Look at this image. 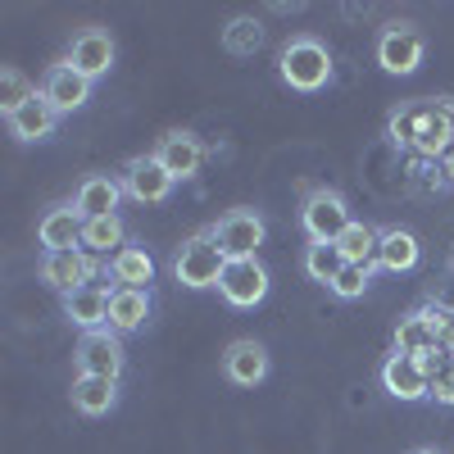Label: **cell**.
Masks as SVG:
<instances>
[{
  "label": "cell",
  "instance_id": "19",
  "mask_svg": "<svg viewBox=\"0 0 454 454\" xmlns=\"http://www.w3.org/2000/svg\"><path fill=\"white\" fill-rule=\"evenodd\" d=\"M155 160L182 182V177H196V173H200V164H205V145H200L192 132H168V137L160 141V150H155Z\"/></svg>",
  "mask_w": 454,
  "mask_h": 454
},
{
  "label": "cell",
  "instance_id": "15",
  "mask_svg": "<svg viewBox=\"0 0 454 454\" xmlns=\"http://www.w3.org/2000/svg\"><path fill=\"white\" fill-rule=\"evenodd\" d=\"M223 377L232 387H259L269 377V350L259 340H232L223 350Z\"/></svg>",
  "mask_w": 454,
  "mask_h": 454
},
{
  "label": "cell",
  "instance_id": "23",
  "mask_svg": "<svg viewBox=\"0 0 454 454\" xmlns=\"http://www.w3.org/2000/svg\"><path fill=\"white\" fill-rule=\"evenodd\" d=\"M68 395H73V409L78 413L100 419V413H109L114 404H119V382H109V377H78Z\"/></svg>",
  "mask_w": 454,
  "mask_h": 454
},
{
  "label": "cell",
  "instance_id": "34",
  "mask_svg": "<svg viewBox=\"0 0 454 454\" xmlns=\"http://www.w3.org/2000/svg\"><path fill=\"white\" fill-rule=\"evenodd\" d=\"M441 168H445V177H450V186H454V150H450V155L441 160Z\"/></svg>",
  "mask_w": 454,
  "mask_h": 454
},
{
  "label": "cell",
  "instance_id": "13",
  "mask_svg": "<svg viewBox=\"0 0 454 454\" xmlns=\"http://www.w3.org/2000/svg\"><path fill=\"white\" fill-rule=\"evenodd\" d=\"M109 295H114V286H105V282L68 291V295H64V318H68L73 327H82V332L109 327Z\"/></svg>",
  "mask_w": 454,
  "mask_h": 454
},
{
  "label": "cell",
  "instance_id": "28",
  "mask_svg": "<svg viewBox=\"0 0 454 454\" xmlns=\"http://www.w3.org/2000/svg\"><path fill=\"white\" fill-rule=\"evenodd\" d=\"M340 269H346V254H340V246H318V241H309V250H305V273H309L314 282L332 286Z\"/></svg>",
  "mask_w": 454,
  "mask_h": 454
},
{
  "label": "cell",
  "instance_id": "14",
  "mask_svg": "<svg viewBox=\"0 0 454 454\" xmlns=\"http://www.w3.org/2000/svg\"><path fill=\"white\" fill-rule=\"evenodd\" d=\"M123 182L119 177H109V173H91V177H82V186H78V196H73V209H78L82 218H114L119 214V205H123Z\"/></svg>",
  "mask_w": 454,
  "mask_h": 454
},
{
  "label": "cell",
  "instance_id": "33",
  "mask_svg": "<svg viewBox=\"0 0 454 454\" xmlns=\"http://www.w3.org/2000/svg\"><path fill=\"white\" fill-rule=\"evenodd\" d=\"M432 400L454 409V368H445V372H436V377H432Z\"/></svg>",
  "mask_w": 454,
  "mask_h": 454
},
{
  "label": "cell",
  "instance_id": "35",
  "mask_svg": "<svg viewBox=\"0 0 454 454\" xmlns=\"http://www.w3.org/2000/svg\"><path fill=\"white\" fill-rule=\"evenodd\" d=\"M413 454H436V450H413Z\"/></svg>",
  "mask_w": 454,
  "mask_h": 454
},
{
  "label": "cell",
  "instance_id": "3",
  "mask_svg": "<svg viewBox=\"0 0 454 454\" xmlns=\"http://www.w3.org/2000/svg\"><path fill=\"white\" fill-rule=\"evenodd\" d=\"M223 269H227V254L214 246L209 232H196V237H186L177 259H173V273L182 286H192V291H205V286H218L223 282Z\"/></svg>",
  "mask_w": 454,
  "mask_h": 454
},
{
  "label": "cell",
  "instance_id": "8",
  "mask_svg": "<svg viewBox=\"0 0 454 454\" xmlns=\"http://www.w3.org/2000/svg\"><path fill=\"white\" fill-rule=\"evenodd\" d=\"M423 55H427V42H423V32L409 27V23H391L382 36H377V64H382L387 73H395V78L419 68Z\"/></svg>",
  "mask_w": 454,
  "mask_h": 454
},
{
  "label": "cell",
  "instance_id": "7",
  "mask_svg": "<svg viewBox=\"0 0 454 454\" xmlns=\"http://www.w3.org/2000/svg\"><path fill=\"white\" fill-rule=\"evenodd\" d=\"M73 359H78V377H109V382H119V377H123V364H128L119 332H109V327L82 332Z\"/></svg>",
  "mask_w": 454,
  "mask_h": 454
},
{
  "label": "cell",
  "instance_id": "5",
  "mask_svg": "<svg viewBox=\"0 0 454 454\" xmlns=\"http://www.w3.org/2000/svg\"><path fill=\"white\" fill-rule=\"evenodd\" d=\"M42 282L59 295L78 291V286H96L105 282V263L87 250H55V254H42Z\"/></svg>",
  "mask_w": 454,
  "mask_h": 454
},
{
  "label": "cell",
  "instance_id": "22",
  "mask_svg": "<svg viewBox=\"0 0 454 454\" xmlns=\"http://www.w3.org/2000/svg\"><path fill=\"white\" fill-rule=\"evenodd\" d=\"M419 263V237L404 227H382V246H377V269L387 273H409Z\"/></svg>",
  "mask_w": 454,
  "mask_h": 454
},
{
  "label": "cell",
  "instance_id": "25",
  "mask_svg": "<svg viewBox=\"0 0 454 454\" xmlns=\"http://www.w3.org/2000/svg\"><path fill=\"white\" fill-rule=\"evenodd\" d=\"M432 346H441V340H436V327H432V318L423 309H413L409 318H400V327H395V355H413V359H419Z\"/></svg>",
  "mask_w": 454,
  "mask_h": 454
},
{
  "label": "cell",
  "instance_id": "9",
  "mask_svg": "<svg viewBox=\"0 0 454 454\" xmlns=\"http://www.w3.org/2000/svg\"><path fill=\"white\" fill-rule=\"evenodd\" d=\"M218 291L232 309H254L259 300L269 295V269H263L259 259H227Z\"/></svg>",
  "mask_w": 454,
  "mask_h": 454
},
{
  "label": "cell",
  "instance_id": "6",
  "mask_svg": "<svg viewBox=\"0 0 454 454\" xmlns=\"http://www.w3.org/2000/svg\"><path fill=\"white\" fill-rule=\"evenodd\" d=\"M263 218L254 214V209H227L214 227H209V237H214V246L227 254V259H254V250L263 246Z\"/></svg>",
  "mask_w": 454,
  "mask_h": 454
},
{
  "label": "cell",
  "instance_id": "18",
  "mask_svg": "<svg viewBox=\"0 0 454 454\" xmlns=\"http://www.w3.org/2000/svg\"><path fill=\"white\" fill-rule=\"evenodd\" d=\"M82 232H87V218L73 209V205H59L42 218V227H36V237H42L46 254L55 250H82Z\"/></svg>",
  "mask_w": 454,
  "mask_h": 454
},
{
  "label": "cell",
  "instance_id": "32",
  "mask_svg": "<svg viewBox=\"0 0 454 454\" xmlns=\"http://www.w3.org/2000/svg\"><path fill=\"white\" fill-rule=\"evenodd\" d=\"M419 364H423V372H427V377H436V372L454 368V355H450L445 346H432V350H423V355H419Z\"/></svg>",
  "mask_w": 454,
  "mask_h": 454
},
{
  "label": "cell",
  "instance_id": "10",
  "mask_svg": "<svg viewBox=\"0 0 454 454\" xmlns=\"http://www.w3.org/2000/svg\"><path fill=\"white\" fill-rule=\"evenodd\" d=\"M173 186H177V177H173L155 155H137V160L128 164V173H123V192H128L132 200H141V205H160V200H168V196H173Z\"/></svg>",
  "mask_w": 454,
  "mask_h": 454
},
{
  "label": "cell",
  "instance_id": "21",
  "mask_svg": "<svg viewBox=\"0 0 454 454\" xmlns=\"http://www.w3.org/2000/svg\"><path fill=\"white\" fill-rule=\"evenodd\" d=\"M150 323V291L114 286L109 295V332H137Z\"/></svg>",
  "mask_w": 454,
  "mask_h": 454
},
{
  "label": "cell",
  "instance_id": "4",
  "mask_svg": "<svg viewBox=\"0 0 454 454\" xmlns=\"http://www.w3.org/2000/svg\"><path fill=\"white\" fill-rule=\"evenodd\" d=\"M350 205L346 196H336L327 192V186H318V192L305 196V209H300V227H305V237L318 241V246H336L340 237H346V227H350Z\"/></svg>",
  "mask_w": 454,
  "mask_h": 454
},
{
  "label": "cell",
  "instance_id": "24",
  "mask_svg": "<svg viewBox=\"0 0 454 454\" xmlns=\"http://www.w3.org/2000/svg\"><path fill=\"white\" fill-rule=\"evenodd\" d=\"M128 246V227H123V218L119 214H114V218H87V232H82V250L87 254H119Z\"/></svg>",
  "mask_w": 454,
  "mask_h": 454
},
{
  "label": "cell",
  "instance_id": "27",
  "mask_svg": "<svg viewBox=\"0 0 454 454\" xmlns=\"http://www.w3.org/2000/svg\"><path fill=\"white\" fill-rule=\"evenodd\" d=\"M263 46V27H259V19H232L223 27V51L227 55H237V59H250L254 51Z\"/></svg>",
  "mask_w": 454,
  "mask_h": 454
},
{
  "label": "cell",
  "instance_id": "1",
  "mask_svg": "<svg viewBox=\"0 0 454 454\" xmlns=\"http://www.w3.org/2000/svg\"><path fill=\"white\" fill-rule=\"evenodd\" d=\"M387 132L413 160H445L454 150V100H404L391 109Z\"/></svg>",
  "mask_w": 454,
  "mask_h": 454
},
{
  "label": "cell",
  "instance_id": "12",
  "mask_svg": "<svg viewBox=\"0 0 454 454\" xmlns=\"http://www.w3.org/2000/svg\"><path fill=\"white\" fill-rule=\"evenodd\" d=\"M382 387H387V395L413 404V400H427L432 395V377L423 372V364L413 359V355H391L382 364Z\"/></svg>",
  "mask_w": 454,
  "mask_h": 454
},
{
  "label": "cell",
  "instance_id": "11",
  "mask_svg": "<svg viewBox=\"0 0 454 454\" xmlns=\"http://www.w3.org/2000/svg\"><path fill=\"white\" fill-rule=\"evenodd\" d=\"M68 64L82 73V78H105V73L114 68V36L105 27H82L78 36H73L68 46Z\"/></svg>",
  "mask_w": 454,
  "mask_h": 454
},
{
  "label": "cell",
  "instance_id": "20",
  "mask_svg": "<svg viewBox=\"0 0 454 454\" xmlns=\"http://www.w3.org/2000/svg\"><path fill=\"white\" fill-rule=\"evenodd\" d=\"M109 282L128 286V291H150V282H155V259H150L141 246H123L109 259Z\"/></svg>",
  "mask_w": 454,
  "mask_h": 454
},
{
  "label": "cell",
  "instance_id": "29",
  "mask_svg": "<svg viewBox=\"0 0 454 454\" xmlns=\"http://www.w3.org/2000/svg\"><path fill=\"white\" fill-rule=\"evenodd\" d=\"M32 96H36V87L23 78L19 68H5V73H0V109H5V119H10L14 109H23Z\"/></svg>",
  "mask_w": 454,
  "mask_h": 454
},
{
  "label": "cell",
  "instance_id": "16",
  "mask_svg": "<svg viewBox=\"0 0 454 454\" xmlns=\"http://www.w3.org/2000/svg\"><path fill=\"white\" fill-rule=\"evenodd\" d=\"M10 132H14V141H23V145H32V141H46V137H55V128H59V109L36 91L23 109H14L10 114Z\"/></svg>",
  "mask_w": 454,
  "mask_h": 454
},
{
  "label": "cell",
  "instance_id": "26",
  "mask_svg": "<svg viewBox=\"0 0 454 454\" xmlns=\"http://www.w3.org/2000/svg\"><path fill=\"white\" fill-rule=\"evenodd\" d=\"M336 246H340V254H346V263H372V269H377V246H382V232L368 227V223H350L346 237H340Z\"/></svg>",
  "mask_w": 454,
  "mask_h": 454
},
{
  "label": "cell",
  "instance_id": "2",
  "mask_svg": "<svg viewBox=\"0 0 454 454\" xmlns=\"http://www.w3.org/2000/svg\"><path fill=\"white\" fill-rule=\"evenodd\" d=\"M278 73L291 91H318L332 82V55L318 36H291L278 55Z\"/></svg>",
  "mask_w": 454,
  "mask_h": 454
},
{
  "label": "cell",
  "instance_id": "31",
  "mask_svg": "<svg viewBox=\"0 0 454 454\" xmlns=\"http://www.w3.org/2000/svg\"><path fill=\"white\" fill-rule=\"evenodd\" d=\"M409 182H413V192H445V186H450V177H445V168L436 160H419Z\"/></svg>",
  "mask_w": 454,
  "mask_h": 454
},
{
  "label": "cell",
  "instance_id": "30",
  "mask_svg": "<svg viewBox=\"0 0 454 454\" xmlns=\"http://www.w3.org/2000/svg\"><path fill=\"white\" fill-rule=\"evenodd\" d=\"M368 282H372V263H346V269L336 273V282H332V295L359 300V295L368 291Z\"/></svg>",
  "mask_w": 454,
  "mask_h": 454
},
{
  "label": "cell",
  "instance_id": "17",
  "mask_svg": "<svg viewBox=\"0 0 454 454\" xmlns=\"http://www.w3.org/2000/svg\"><path fill=\"white\" fill-rule=\"evenodd\" d=\"M42 96H46L59 114H73V109H82V105L91 100V78H82V73L64 59V64H55V68L46 73Z\"/></svg>",
  "mask_w": 454,
  "mask_h": 454
}]
</instances>
